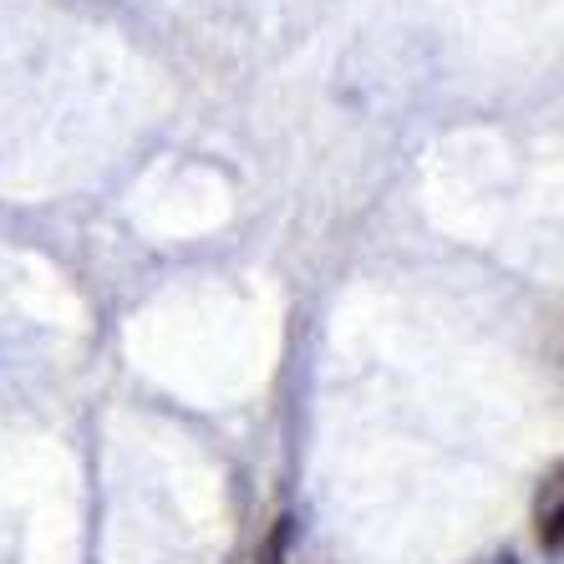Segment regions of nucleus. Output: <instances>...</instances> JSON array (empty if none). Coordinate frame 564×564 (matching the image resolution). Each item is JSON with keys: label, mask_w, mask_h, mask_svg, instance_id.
Returning a JSON list of instances; mask_svg holds the SVG:
<instances>
[{"label": "nucleus", "mask_w": 564, "mask_h": 564, "mask_svg": "<svg viewBox=\"0 0 564 564\" xmlns=\"http://www.w3.org/2000/svg\"><path fill=\"white\" fill-rule=\"evenodd\" d=\"M539 539H544V550L550 554H560V468L550 473L544 499H539Z\"/></svg>", "instance_id": "f257e3e1"}, {"label": "nucleus", "mask_w": 564, "mask_h": 564, "mask_svg": "<svg viewBox=\"0 0 564 564\" xmlns=\"http://www.w3.org/2000/svg\"><path fill=\"white\" fill-rule=\"evenodd\" d=\"M285 539H290V519H280L275 524V539L260 550V564H280V550H285Z\"/></svg>", "instance_id": "f03ea898"}, {"label": "nucleus", "mask_w": 564, "mask_h": 564, "mask_svg": "<svg viewBox=\"0 0 564 564\" xmlns=\"http://www.w3.org/2000/svg\"><path fill=\"white\" fill-rule=\"evenodd\" d=\"M494 564H519V560H509V554H503V560H494Z\"/></svg>", "instance_id": "7ed1b4c3"}]
</instances>
